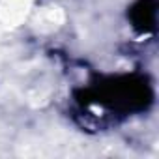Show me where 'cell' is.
I'll use <instances>...</instances> for the list:
<instances>
[{
    "label": "cell",
    "mask_w": 159,
    "mask_h": 159,
    "mask_svg": "<svg viewBox=\"0 0 159 159\" xmlns=\"http://www.w3.org/2000/svg\"><path fill=\"white\" fill-rule=\"evenodd\" d=\"M64 23V13L60 8H45L38 13L36 25L41 32H51Z\"/></svg>",
    "instance_id": "7a4b0ae2"
},
{
    "label": "cell",
    "mask_w": 159,
    "mask_h": 159,
    "mask_svg": "<svg viewBox=\"0 0 159 159\" xmlns=\"http://www.w3.org/2000/svg\"><path fill=\"white\" fill-rule=\"evenodd\" d=\"M30 0H4L0 4V19L6 25H19L28 13Z\"/></svg>",
    "instance_id": "6da1fadb"
}]
</instances>
